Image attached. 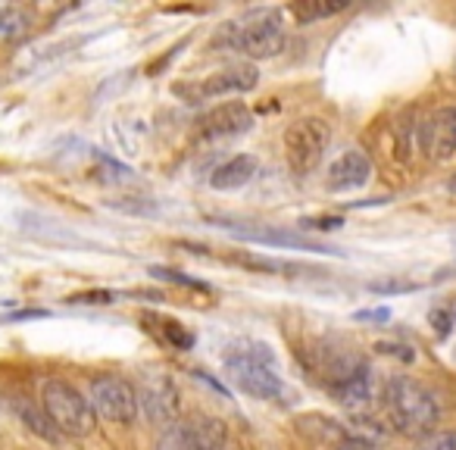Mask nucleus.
Masks as SVG:
<instances>
[{
  "mask_svg": "<svg viewBox=\"0 0 456 450\" xmlns=\"http://www.w3.org/2000/svg\"><path fill=\"white\" fill-rule=\"evenodd\" d=\"M385 406H387V419L397 431L403 435H428L431 429L441 419V406H437V397L428 391L425 385H419L416 379H406V375H397V379L387 381L385 388Z\"/></svg>",
  "mask_w": 456,
  "mask_h": 450,
  "instance_id": "nucleus-1",
  "label": "nucleus"
},
{
  "mask_svg": "<svg viewBox=\"0 0 456 450\" xmlns=\"http://www.w3.org/2000/svg\"><path fill=\"white\" fill-rule=\"evenodd\" d=\"M228 47V51H238L250 60H273L285 51L288 35L285 26L275 13H250L244 22H228L216 32L213 45Z\"/></svg>",
  "mask_w": 456,
  "mask_h": 450,
  "instance_id": "nucleus-2",
  "label": "nucleus"
},
{
  "mask_svg": "<svg viewBox=\"0 0 456 450\" xmlns=\"http://www.w3.org/2000/svg\"><path fill=\"white\" fill-rule=\"evenodd\" d=\"M41 406L51 416V422L57 425L60 435L85 438L97 425V413L91 400L63 379H47L41 385Z\"/></svg>",
  "mask_w": 456,
  "mask_h": 450,
  "instance_id": "nucleus-3",
  "label": "nucleus"
},
{
  "mask_svg": "<svg viewBox=\"0 0 456 450\" xmlns=\"http://www.w3.org/2000/svg\"><path fill=\"white\" fill-rule=\"evenodd\" d=\"M225 375L238 391L250 394L256 400H281L285 397V381L275 372L269 354H256V350H241V354L225 356Z\"/></svg>",
  "mask_w": 456,
  "mask_h": 450,
  "instance_id": "nucleus-4",
  "label": "nucleus"
},
{
  "mask_svg": "<svg viewBox=\"0 0 456 450\" xmlns=\"http://www.w3.org/2000/svg\"><path fill=\"white\" fill-rule=\"evenodd\" d=\"M331 144V126L322 116H304L285 128V157L297 176H310Z\"/></svg>",
  "mask_w": 456,
  "mask_h": 450,
  "instance_id": "nucleus-5",
  "label": "nucleus"
},
{
  "mask_svg": "<svg viewBox=\"0 0 456 450\" xmlns=\"http://www.w3.org/2000/svg\"><path fill=\"white\" fill-rule=\"evenodd\" d=\"M260 82V72L254 66H232V70L213 72V76L200 78V82H182L175 85V94L184 103H200L213 101V97H228V94H248Z\"/></svg>",
  "mask_w": 456,
  "mask_h": 450,
  "instance_id": "nucleus-6",
  "label": "nucleus"
},
{
  "mask_svg": "<svg viewBox=\"0 0 456 450\" xmlns=\"http://www.w3.org/2000/svg\"><path fill=\"white\" fill-rule=\"evenodd\" d=\"M91 406L110 422L128 425L138 419V391L119 375H97L91 379Z\"/></svg>",
  "mask_w": 456,
  "mask_h": 450,
  "instance_id": "nucleus-7",
  "label": "nucleus"
},
{
  "mask_svg": "<svg viewBox=\"0 0 456 450\" xmlns=\"http://www.w3.org/2000/svg\"><path fill=\"white\" fill-rule=\"evenodd\" d=\"M225 447V425L213 416L178 419L163 431L157 450H222Z\"/></svg>",
  "mask_w": 456,
  "mask_h": 450,
  "instance_id": "nucleus-8",
  "label": "nucleus"
},
{
  "mask_svg": "<svg viewBox=\"0 0 456 450\" xmlns=\"http://www.w3.org/2000/svg\"><path fill=\"white\" fill-rule=\"evenodd\" d=\"M138 406L153 425L169 429L178 422V391L175 381L159 369H144L138 379Z\"/></svg>",
  "mask_w": 456,
  "mask_h": 450,
  "instance_id": "nucleus-9",
  "label": "nucleus"
},
{
  "mask_svg": "<svg viewBox=\"0 0 456 450\" xmlns=\"http://www.w3.org/2000/svg\"><path fill=\"white\" fill-rule=\"evenodd\" d=\"M254 128V113H250L248 103H222L213 107L200 122H197V132L207 141H225V138H238V135L250 132Z\"/></svg>",
  "mask_w": 456,
  "mask_h": 450,
  "instance_id": "nucleus-10",
  "label": "nucleus"
},
{
  "mask_svg": "<svg viewBox=\"0 0 456 450\" xmlns=\"http://www.w3.org/2000/svg\"><path fill=\"white\" fill-rule=\"evenodd\" d=\"M219 229H225L228 235H235L238 241H254V244H269V248H294V250H313V254H335V257H344L341 250L335 248H325L319 241H310L304 238L300 232H285V229H241L235 222L228 219H219Z\"/></svg>",
  "mask_w": 456,
  "mask_h": 450,
  "instance_id": "nucleus-11",
  "label": "nucleus"
},
{
  "mask_svg": "<svg viewBox=\"0 0 456 450\" xmlns=\"http://www.w3.org/2000/svg\"><path fill=\"white\" fill-rule=\"evenodd\" d=\"M422 151L435 163H447L456 153V107H441L422 126Z\"/></svg>",
  "mask_w": 456,
  "mask_h": 450,
  "instance_id": "nucleus-12",
  "label": "nucleus"
},
{
  "mask_svg": "<svg viewBox=\"0 0 456 450\" xmlns=\"http://www.w3.org/2000/svg\"><path fill=\"white\" fill-rule=\"evenodd\" d=\"M372 178V160L362 151H347L329 166V176H325V188L344 194V191H356Z\"/></svg>",
  "mask_w": 456,
  "mask_h": 450,
  "instance_id": "nucleus-13",
  "label": "nucleus"
},
{
  "mask_svg": "<svg viewBox=\"0 0 456 450\" xmlns=\"http://www.w3.org/2000/svg\"><path fill=\"white\" fill-rule=\"evenodd\" d=\"M254 176H256V157L238 153V157L225 160V163L209 176V184H213L216 191H238V188H244Z\"/></svg>",
  "mask_w": 456,
  "mask_h": 450,
  "instance_id": "nucleus-14",
  "label": "nucleus"
},
{
  "mask_svg": "<svg viewBox=\"0 0 456 450\" xmlns=\"http://www.w3.org/2000/svg\"><path fill=\"white\" fill-rule=\"evenodd\" d=\"M372 369L362 366L356 375H350L347 381H341V385L331 388V397L338 400L341 406H350V410H356V406H366L369 400H372Z\"/></svg>",
  "mask_w": 456,
  "mask_h": 450,
  "instance_id": "nucleus-15",
  "label": "nucleus"
},
{
  "mask_svg": "<svg viewBox=\"0 0 456 450\" xmlns=\"http://www.w3.org/2000/svg\"><path fill=\"white\" fill-rule=\"evenodd\" d=\"M13 410H16V416L22 419V425H28V431H35V435L45 438V441H51V444L60 441L57 425L51 422V416L45 413V406H38L35 400H28V397H16Z\"/></svg>",
  "mask_w": 456,
  "mask_h": 450,
  "instance_id": "nucleus-16",
  "label": "nucleus"
},
{
  "mask_svg": "<svg viewBox=\"0 0 456 450\" xmlns=\"http://www.w3.org/2000/svg\"><path fill=\"white\" fill-rule=\"evenodd\" d=\"M347 10V0H297L291 4V13L297 16V22H316L325 16H335Z\"/></svg>",
  "mask_w": 456,
  "mask_h": 450,
  "instance_id": "nucleus-17",
  "label": "nucleus"
},
{
  "mask_svg": "<svg viewBox=\"0 0 456 450\" xmlns=\"http://www.w3.org/2000/svg\"><path fill=\"white\" fill-rule=\"evenodd\" d=\"M228 263L244 269H254V273H294L291 263L285 260H273V257H260V254H232Z\"/></svg>",
  "mask_w": 456,
  "mask_h": 450,
  "instance_id": "nucleus-18",
  "label": "nucleus"
},
{
  "mask_svg": "<svg viewBox=\"0 0 456 450\" xmlns=\"http://www.w3.org/2000/svg\"><path fill=\"white\" fill-rule=\"evenodd\" d=\"M32 26V13L20 7H0V38H16V35L28 32Z\"/></svg>",
  "mask_w": 456,
  "mask_h": 450,
  "instance_id": "nucleus-19",
  "label": "nucleus"
},
{
  "mask_svg": "<svg viewBox=\"0 0 456 450\" xmlns=\"http://www.w3.org/2000/svg\"><path fill=\"white\" fill-rule=\"evenodd\" d=\"M151 275H153V279L172 282V285L191 288V291H209V285H207V282H200V279H191V275H184L182 269H172V266H151Z\"/></svg>",
  "mask_w": 456,
  "mask_h": 450,
  "instance_id": "nucleus-20",
  "label": "nucleus"
},
{
  "mask_svg": "<svg viewBox=\"0 0 456 450\" xmlns=\"http://www.w3.org/2000/svg\"><path fill=\"white\" fill-rule=\"evenodd\" d=\"M110 207L119 209V213H134V216H157V203L147 200V197H119V200H110Z\"/></svg>",
  "mask_w": 456,
  "mask_h": 450,
  "instance_id": "nucleus-21",
  "label": "nucleus"
},
{
  "mask_svg": "<svg viewBox=\"0 0 456 450\" xmlns=\"http://www.w3.org/2000/svg\"><path fill=\"white\" fill-rule=\"evenodd\" d=\"M163 335H166V341L172 344V350H191V348H194V335H191L182 323H175V319H166Z\"/></svg>",
  "mask_w": 456,
  "mask_h": 450,
  "instance_id": "nucleus-22",
  "label": "nucleus"
},
{
  "mask_svg": "<svg viewBox=\"0 0 456 450\" xmlns=\"http://www.w3.org/2000/svg\"><path fill=\"white\" fill-rule=\"evenodd\" d=\"M416 450H456V431H428L416 441Z\"/></svg>",
  "mask_w": 456,
  "mask_h": 450,
  "instance_id": "nucleus-23",
  "label": "nucleus"
},
{
  "mask_svg": "<svg viewBox=\"0 0 456 450\" xmlns=\"http://www.w3.org/2000/svg\"><path fill=\"white\" fill-rule=\"evenodd\" d=\"M419 282L410 279H381V282H369V291L375 294H406V291H416Z\"/></svg>",
  "mask_w": 456,
  "mask_h": 450,
  "instance_id": "nucleus-24",
  "label": "nucleus"
},
{
  "mask_svg": "<svg viewBox=\"0 0 456 450\" xmlns=\"http://www.w3.org/2000/svg\"><path fill=\"white\" fill-rule=\"evenodd\" d=\"M431 325H435L437 338H447L450 329H453V310L450 307H437V310H431Z\"/></svg>",
  "mask_w": 456,
  "mask_h": 450,
  "instance_id": "nucleus-25",
  "label": "nucleus"
},
{
  "mask_svg": "<svg viewBox=\"0 0 456 450\" xmlns=\"http://www.w3.org/2000/svg\"><path fill=\"white\" fill-rule=\"evenodd\" d=\"M341 225H344L341 216H319V219L300 222V229H310V232H335V229H341Z\"/></svg>",
  "mask_w": 456,
  "mask_h": 450,
  "instance_id": "nucleus-26",
  "label": "nucleus"
},
{
  "mask_svg": "<svg viewBox=\"0 0 456 450\" xmlns=\"http://www.w3.org/2000/svg\"><path fill=\"white\" fill-rule=\"evenodd\" d=\"M113 291H88V294H72L69 304H113Z\"/></svg>",
  "mask_w": 456,
  "mask_h": 450,
  "instance_id": "nucleus-27",
  "label": "nucleus"
},
{
  "mask_svg": "<svg viewBox=\"0 0 456 450\" xmlns=\"http://www.w3.org/2000/svg\"><path fill=\"white\" fill-rule=\"evenodd\" d=\"M379 354H387V356H397V360L403 363H412L416 360V354H412V348H406V344H379Z\"/></svg>",
  "mask_w": 456,
  "mask_h": 450,
  "instance_id": "nucleus-28",
  "label": "nucleus"
},
{
  "mask_svg": "<svg viewBox=\"0 0 456 450\" xmlns=\"http://www.w3.org/2000/svg\"><path fill=\"white\" fill-rule=\"evenodd\" d=\"M356 319H362V323H387V319H391V310H387V307H381V310H360Z\"/></svg>",
  "mask_w": 456,
  "mask_h": 450,
  "instance_id": "nucleus-29",
  "label": "nucleus"
},
{
  "mask_svg": "<svg viewBox=\"0 0 456 450\" xmlns=\"http://www.w3.org/2000/svg\"><path fill=\"white\" fill-rule=\"evenodd\" d=\"M41 316H47L45 310H22V313H16L13 319H41Z\"/></svg>",
  "mask_w": 456,
  "mask_h": 450,
  "instance_id": "nucleus-30",
  "label": "nucleus"
},
{
  "mask_svg": "<svg viewBox=\"0 0 456 450\" xmlns=\"http://www.w3.org/2000/svg\"><path fill=\"white\" fill-rule=\"evenodd\" d=\"M338 450H372V447H369L366 441H347V444H341Z\"/></svg>",
  "mask_w": 456,
  "mask_h": 450,
  "instance_id": "nucleus-31",
  "label": "nucleus"
},
{
  "mask_svg": "<svg viewBox=\"0 0 456 450\" xmlns=\"http://www.w3.org/2000/svg\"><path fill=\"white\" fill-rule=\"evenodd\" d=\"M450 191H453V194H456V176L450 178Z\"/></svg>",
  "mask_w": 456,
  "mask_h": 450,
  "instance_id": "nucleus-32",
  "label": "nucleus"
},
{
  "mask_svg": "<svg viewBox=\"0 0 456 450\" xmlns=\"http://www.w3.org/2000/svg\"><path fill=\"white\" fill-rule=\"evenodd\" d=\"M453 360H456V350H453Z\"/></svg>",
  "mask_w": 456,
  "mask_h": 450,
  "instance_id": "nucleus-33",
  "label": "nucleus"
}]
</instances>
